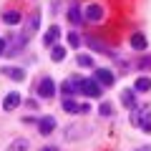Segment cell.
<instances>
[{"label": "cell", "mask_w": 151, "mask_h": 151, "mask_svg": "<svg viewBox=\"0 0 151 151\" xmlns=\"http://www.w3.org/2000/svg\"><path fill=\"white\" fill-rule=\"evenodd\" d=\"M0 73L8 76V78H10V81H15V83L25 81V68H20V65H3V68H0Z\"/></svg>", "instance_id": "5bb4252c"}, {"label": "cell", "mask_w": 151, "mask_h": 151, "mask_svg": "<svg viewBox=\"0 0 151 151\" xmlns=\"http://www.w3.org/2000/svg\"><path fill=\"white\" fill-rule=\"evenodd\" d=\"M98 113H101L103 119H106V116H111V113H113V108H111V103H101V106H98Z\"/></svg>", "instance_id": "cb8c5ba5"}, {"label": "cell", "mask_w": 151, "mask_h": 151, "mask_svg": "<svg viewBox=\"0 0 151 151\" xmlns=\"http://www.w3.org/2000/svg\"><path fill=\"white\" fill-rule=\"evenodd\" d=\"M119 101L124 103L126 111H136V108H139V103H136V91H134V88H124V91H121V96H119Z\"/></svg>", "instance_id": "4fadbf2b"}, {"label": "cell", "mask_w": 151, "mask_h": 151, "mask_svg": "<svg viewBox=\"0 0 151 151\" xmlns=\"http://www.w3.org/2000/svg\"><path fill=\"white\" fill-rule=\"evenodd\" d=\"M60 108L70 116H78V108H81V101H76V98H60Z\"/></svg>", "instance_id": "2e32d148"}, {"label": "cell", "mask_w": 151, "mask_h": 151, "mask_svg": "<svg viewBox=\"0 0 151 151\" xmlns=\"http://www.w3.org/2000/svg\"><path fill=\"white\" fill-rule=\"evenodd\" d=\"M93 78L98 81L101 88H113V86H116V73H113L111 68H101V65H96V68H93Z\"/></svg>", "instance_id": "5b68a950"}, {"label": "cell", "mask_w": 151, "mask_h": 151, "mask_svg": "<svg viewBox=\"0 0 151 151\" xmlns=\"http://www.w3.org/2000/svg\"><path fill=\"white\" fill-rule=\"evenodd\" d=\"M20 103H23V96L18 91H10V93L3 96V111H15Z\"/></svg>", "instance_id": "9a60e30c"}, {"label": "cell", "mask_w": 151, "mask_h": 151, "mask_svg": "<svg viewBox=\"0 0 151 151\" xmlns=\"http://www.w3.org/2000/svg\"><path fill=\"white\" fill-rule=\"evenodd\" d=\"M25 106H28V108H33V111H35V108H38V103H35V98H28V101H25Z\"/></svg>", "instance_id": "83f0119b"}, {"label": "cell", "mask_w": 151, "mask_h": 151, "mask_svg": "<svg viewBox=\"0 0 151 151\" xmlns=\"http://www.w3.org/2000/svg\"><path fill=\"white\" fill-rule=\"evenodd\" d=\"M134 91L136 93H149L151 91V78L149 76H139V78L134 81Z\"/></svg>", "instance_id": "d6986e66"}, {"label": "cell", "mask_w": 151, "mask_h": 151, "mask_svg": "<svg viewBox=\"0 0 151 151\" xmlns=\"http://www.w3.org/2000/svg\"><path fill=\"white\" fill-rule=\"evenodd\" d=\"M91 113V103L88 101H81V108H78V116H88Z\"/></svg>", "instance_id": "d4e9b609"}, {"label": "cell", "mask_w": 151, "mask_h": 151, "mask_svg": "<svg viewBox=\"0 0 151 151\" xmlns=\"http://www.w3.org/2000/svg\"><path fill=\"white\" fill-rule=\"evenodd\" d=\"M103 18H106V8L101 3H88V5H83V20L86 23H101Z\"/></svg>", "instance_id": "277c9868"}, {"label": "cell", "mask_w": 151, "mask_h": 151, "mask_svg": "<svg viewBox=\"0 0 151 151\" xmlns=\"http://www.w3.org/2000/svg\"><path fill=\"white\" fill-rule=\"evenodd\" d=\"M5 40H8V50H5V58H13V55H18V53H20V50H23V48L28 45V40H25V38L20 35V33H18V35H13V38H5Z\"/></svg>", "instance_id": "52a82bcc"}, {"label": "cell", "mask_w": 151, "mask_h": 151, "mask_svg": "<svg viewBox=\"0 0 151 151\" xmlns=\"http://www.w3.org/2000/svg\"><path fill=\"white\" fill-rule=\"evenodd\" d=\"M131 126L139 131H144V134H151V108L146 106H139L136 111H131Z\"/></svg>", "instance_id": "6da1fadb"}, {"label": "cell", "mask_w": 151, "mask_h": 151, "mask_svg": "<svg viewBox=\"0 0 151 151\" xmlns=\"http://www.w3.org/2000/svg\"><path fill=\"white\" fill-rule=\"evenodd\" d=\"M38 28H40V8H35V10L30 13V18L25 20V25H23L20 35L25 38V40H30V38H33V35L38 33Z\"/></svg>", "instance_id": "8992f818"}, {"label": "cell", "mask_w": 151, "mask_h": 151, "mask_svg": "<svg viewBox=\"0 0 151 151\" xmlns=\"http://www.w3.org/2000/svg\"><path fill=\"white\" fill-rule=\"evenodd\" d=\"M55 126H58V121H55V116H40V119H38V134L40 136H50L55 131Z\"/></svg>", "instance_id": "9c48e42d"}, {"label": "cell", "mask_w": 151, "mask_h": 151, "mask_svg": "<svg viewBox=\"0 0 151 151\" xmlns=\"http://www.w3.org/2000/svg\"><path fill=\"white\" fill-rule=\"evenodd\" d=\"M78 93L86 96V101H88V98H101L103 88L98 86L96 78H78Z\"/></svg>", "instance_id": "3957f363"}, {"label": "cell", "mask_w": 151, "mask_h": 151, "mask_svg": "<svg viewBox=\"0 0 151 151\" xmlns=\"http://www.w3.org/2000/svg\"><path fill=\"white\" fill-rule=\"evenodd\" d=\"M134 151H151V144H146V146H139V149H134Z\"/></svg>", "instance_id": "f1b7e54d"}, {"label": "cell", "mask_w": 151, "mask_h": 151, "mask_svg": "<svg viewBox=\"0 0 151 151\" xmlns=\"http://www.w3.org/2000/svg\"><path fill=\"white\" fill-rule=\"evenodd\" d=\"M129 45H131V50H136V53H144V50L149 48V38H146V33H144V30H136V33H131V38H129Z\"/></svg>", "instance_id": "ba28073f"}, {"label": "cell", "mask_w": 151, "mask_h": 151, "mask_svg": "<svg viewBox=\"0 0 151 151\" xmlns=\"http://www.w3.org/2000/svg\"><path fill=\"white\" fill-rule=\"evenodd\" d=\"M20 20H23V15L18 10H3V23L5 25H20Z\"/></svg>", "instance_id": "44dd1931"}, {"label": "cell", "mask_w": 151, "mask_h": 151, "mask_svg": "<svg viewBox=\"0 0 151 151\" xmlns=\"http://www.w3.org/2000/svg\"><path fill=\"white\" fill-rule=\"evenodd\" d=\"M65 18H68L70 25H83V5H78V3H73V5H68V10H65Z\"/></svg>", "instance_id": "30bf717a"}, {"label": "cell", "mask_w": 151, "mask_h": 151, "mask_svg": "<svg viewBox=\"0 0 151 151\" xmlns=\"http://www.w3.org/2000/svg\"><path fill=\"white\" fill-rule=\"evenodd\" d=\"M65 40H68V45H70V48H81V45H83V38L78 35L76 30H70L68 35H65Z\"/></svg>", "instance_id": "603a6c76"}, {"label": "cell", "mask_w": 151, "mask_h": 151, "mask_svg": "<svg viewBox=\"0 0 151 151\" xmlns=\"http://www.w3.org/2000/svg\"><path fill=\"white\" fill-rule=\"evenodd\" d=\"M5 50H8V40H5V38H0V58L5 55Z\"/></svg>", "instance_id": "4316f807"}, {"label": "cell", "mask_w": 151, "mask_h": 151, "mask_svg": "<svg viewBox=\"0 0 151 151\" xmlns=\"http://www.w3.org/2000/svg\"><path fill=\"white\" fill-rule=\"evenodd\" d=\"M30 149V141L23 139V136H18V139L10 141V146H5V151H28Z\"/></svg>", "instance_id": "ffe728a7"}, {"label": "cell", "mask_w": 151, "mask_h": 151, "mask_svg": "<svg viewBox=\"0 0 151 151\" xmlns=\"http://www.w3.org/2000/svg\"><path fill=\"white\" fill-rule=\"evenodd\" d=\"M58 93H60V98H76V93H78V78H68V81H63L58 86Z\"/></svg>", "instance_id": "8fae6325"}, {"label": "cell", "mask_w": 151, "mask_h": 151, "mask_svg": "<svg viewBox=\"0 0 151 151\" xmlns=\"http://www.w3.org/2000/svg\"><path fill=\"white\" fill-rule=\"evenodd\" d=\"M58 93V86H55V81L50 78V76H40L35 83V96L43 98V101H50V98Z\"/></svg>", "instance_id": "7a4b0ae2"}, {"label": "cell", "mask_w": 151, "mask_h": 151, "mask_svg": "<svg viewBox=\"0 0 151 151\" xmlns=\"http://www.w3.org/2000/svg\"><path fill=\"white\" fill-rule=\"evenodd\" d=\"M58 40H60V25H48V30L43 33V45L53 48V45H58Z\"/></svg>", "instance_id": "7c38bea8"}, {"label": "cell", "mask_w": 151, "mask_h": 151, "mask_svg": "<svg viewBox=\"0 0 151 151\" xmlns=\"http://www.w3.org/2000/svg\"><path fill=\"white\" fill-rule=\"evenodd\" d=\"M76 65H81V68H96V60H93L91 53H78L76 55Z\"/></svg>", "instance_id": "7402d4cb"}, {"label": "cell", "mask_w": 151, "mask_h": 151, "mask_svg": "<svg viewBox=\"0 0 151 151\" xmlns=\"http://www.w3.org/2000/svg\"><path fill=\"white\" fill-rule=\"evenodd\" d=\"M139 68H146V70L151 68V55H149V58H144V60H139Z\"/></svg>", "instance_id": "484cf974"}, {"label": "cell", "mask_w": 151, "mask_h": 151, "mask_svg": "<svg viewBox=\"0 0 151 151\" xmlns=\"http://www.w3.org/2000/svg\"><path fill=\"white\" fill-rule=\"evenodd\" d=\"M83 43L91 45V48H93V50H98V53H108V55H113L111 50L106 48V43H103V40H98V38H93V35H86V38H83Z\"/></svg>", "instance_id": "e0dca14e"}, {"label": "cell", "mask_w": 151, "mask_h": 151, "mask_svg": "<svg viewBox=\"0 0 151 151\" xmlns=\"http://www.w3.org/2000/svg\"><path fill=\"white\" fill-rule=\"evenodd\" d=\"M65 55H68V45H53V48H50V60H53V63H63L65 60Z\"/></svg>", "instance_id": "ac0fdd59"}, {"label": "cell", "mask_w": 151, "mask_h": 151, "mask_svg": "<svg viewBox=\"0 0 151 151\" xmlns=\"http://www.w3.org/2000/svg\"><path fill=\"white\" fill-rule=\"evenodd\" d=\"M40 151H58V149H55V146H43Z\"/></svg>", "instance_id": "f546056e"}]
</instances>
